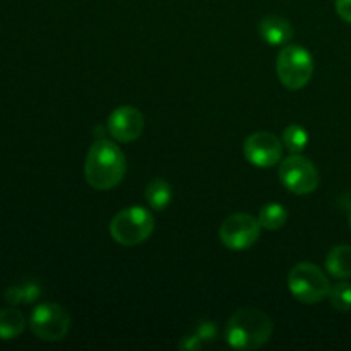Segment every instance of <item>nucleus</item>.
Returning a JSON list of instances; mask_svg holds the SVG:
<instances>
[{
  "mask_svg": "<svg viewBox=\"0 0 351 351\" xmlns=\"http://www.w3.org/2000/svg\"><path fill=\"white\" fill-rule=\"evenodd\" d=\"M125 154L112 141L103 137L89 147L84 175L88 184L96 191L115 189L125 177Z\"/></svg>",
  "mask_w": 351,
  "mask_h": 351,
  "instance_id": "nucleus-1",
  "label": "nucleus"
},
{
  "mask_svg": "<svg viewBox=\"0 0 351 351\" xmlns=\"http://www.w3.org/2000/svg\"><path fill=\"white\" fill-rule=\"evenodd\" d=\"M273 335V321L259 308H239L226 324L225 338L235 350H257Z\"/></svg>",
  "mask_w": 351,
  "mask_h": 351,
  "instance_id": "nucleus-2",
  "label": "nucleus"
},
{
  "mask_svg": "<svg viewBox=\"0 0 351 351\" xmlns=\"http://www.w3.org/2000/svg\"><path fill=\"white\" fill-rule=\"evenodd\" d=\"M288 288L302 304H319L329 298L332 287L321 267L312 263H300L288 273Z\"/></svg>",
  "mask_w": 351,
  "mask_h": 351,
  "instance_id": "nucleus-3",
  "label": "nucleus"
},
{
  "mask_svg": "<svg viewBox=\"0 0 351 351\" xmlns=\"http://www.w3.org/2000/svg\"><path fill=\"white\" fill-rule=\"evenodd\" d=\"M154 230V218L149 211L139 206L117 213L110 223V235L117 243L134 247L151 237Z\"/></svg>",
  "mask_w": 351,
  "mask_h": 351,
  "instance_id": "nucleus-4",
  "label": "nucleus"
},
{
  "mask_svg": "<svg viewBox=\"0 0 351 351\" xmlns=\"http://www.w3.org/2000/svg\"><path fill=\"white\" fill-rule=\"evenodd\" d=\"M276 71L285 88L298 91L311 82L314 74V58L304 47L287 45L278 55Z\"/></svg>",
  "mask_w": 351,
  "mask_h": 351,
  "instance_id": "nucleus-5",
  "label": "nucleus"
},
{
  "mask_svg": "<svg viewBox=\"0 0 351 351\" xmlns=\"http://www.w3.org/2000/svg\"><path fill=\"white\" fill-rule=\"evenodd\" d=\"M29 328L43 341H60L71 331V315L58 304H41L31 314Z\"/></svg>",
  "mask_w": 351,
  "mask_h": 351,
  "instance_id": "nucleus-6",
  "label": "nucleus"
},
{
  "mask_svg": "<svg viewBox=\"0 0 351 351\" xmlns=\"http://www.w3.org/2000/svg\"><path fill=\"white\" fill-rule=\"evenodd\" d=\"M280 180L290 192L307 195L319 185V171L308 158L291 154L280 163Z\"/></svg>",
  "mask_w": 351,
  "mask_h": 351,
  "instance_id": "nucleus-7",
  "label": "nucleus"
},
{
  "mask_svg": "<svg viewBox=\"0 0 351 351\" xmlns=\"http://www.w3.org/2000/svg\"><path fill=\"white\" fill-rule=\"evenodd\" d=\"M259 218H254L249 213H235L223 221L219 228V239L223 245L232 250H245L259 240L261 235Z\"/></svg>",
  "mask_w": 351,
  "mask_h": 351,
  "instance_id": "nucleus-8",
  "label": "nucleus"
},
{
  "mask_svg": "<svg viewBox=\"0 0 351 351\" xmlns=\"http://www.w3.org/2000/svg\"><path fill=\"white\" fill-rule=\"evenodd\" d=\"M283 143L274 134L261 130L250 134L243 143V154L254 167L271 168L283 158Z\"/></svg>",
  "mask_w": 351,
  "mask_h": 351,
  "instance_id": "nucleus-9",
  "label": "nucleus"
},
{
  "mask_svg": "<svg viewBox=\"0 0 351 351\" xmlns=\"http://www.w3.org/2000/svg\"><path fill=\"white\" fill-rule=\"evenodd\" d=\"M106 130L119 143H132L144 130V117L134 106H120L108 117Z\"/></svg>",
  "mask_w": 351,
  "mask_h": 351,
  "instance_id": "nucleus-10",
  "label": "nucleus"
},
{
  "mask_svg": "<svg viewBox=\"0 0 351 351\" xmlns=\"http://www.w3.org/2000/svg\"><path fill=\"white\" fill-rule=\"evenodd\" d=\"M259 34L266 43L280 47V45H287L293 38V27L285 17L267 16L261 21Z\"/></svg>",
  "mask_w": 351,
  "mask_h": 351,
  "instance_id": "nucleus-11",
  "label": "nucleus"
},
{
  "mask_svg": "<svg viewBox=\"0 0 351 351\" xmlns=\"http://www.w3.org/2000/svg\"><path fill=\"white\" fill-rule=\"evenodd\" d=\"M326 269L336 280L351 278V247L338 245L329 252L326 259Z\"/></svg>",
  "mask_w": 351,
  "mask_h": 351,
  "instance_id": "nucleus-12",
  "label": "nucleus"
},
{
  "mask_svg": "<svg viewBox=\"0 0 351 351\" xmlns=\"http://www.w3.org/2000/svg\"><path fill=\"white\" fill-rule=\"evenodd\" d=\"M144 195H146L147 204L154 211H163V209H167L170 206L171 199H173V189L163 178H154V180H151L147 184Z\"/></svg>",
  "mask_w": 351,
  "mask_h": 351,
  "instance_id": "nucleus-13",
  "label": "nucleus"
},
{
  "mask_svg": "<svg viewBox=\"0 0 351 351\" xmlns=\"http://www.w3.org/2000/svg\"><path fill=\"white\" fill-rule=\"evenodd\" d=\"M26 329V317L21 311L10 307L0 311V339H14Z\"/></svg>",
  "mask_w": 351,
  "mask_h": 351,
  "instance_id": "nucleus-14",
  "label": "nucleus"
},
{
  "mask_svg": "<svg viewBox=\"0 0 351 351\" xmlns=\"http://www.w3.org/2000/svg\"><path fill=\"white\" fill-rule=\"evenodd\" d=\"M41 288L40 285L27 281L24 285H14L9 287L3 293V300L10 305H19V304H33L40 298Z\"/></svg>",
  "mask_w": 351,
  "mask_h": 351,
  "instance_id": "nucleus-15",
  "label": "nucleus"
},
{
  "mask_svg": "<svg viewBox=\"0 0 351 351\" xmlns=\"http://www.w3.org/2000/svg\"><path fill=\"white\" fill-rule=\"evenodd\" d=\"M287 219H288L287 208H283L281 204H276V202L266 204L259 213L261 226L266 230H271V232H273V230L283 228Z\"/></svg>",
  "mask_w": 351,
  "mask_h": 351,
  "instance_id": "nucleus-16",
  "label": "nucleus"
},
{
  "mask_svg": "<svg viewBox=\"0 0 351 351\" xmlns=\"http://www.w3.org/2000/svg\"><path fill=\"white\" fill-rule=\"evenodd\" d=\"M308 134L302 125H288L283 130V146L291 154H300L307 147Z\"/></svg>",
  "mask_w": 351,
  "mask_h": 351,
  "instance_id": "nucleus-17",
  "label": "nucleus"
},
{
  "mask_svg": "<svg viewBox=\"0 0 351 351\" xmlns=\"http://www.w3.org/2000/svg\"><path fill=\"white\" fill-rule=\"evenodd\" d=\"M331 305L338 312H351V283H338L329 293Z\"/></svg>",
  "mask_w": 351,
  "mask_h": 351,
  "instance_id": "nucleus-18",
  "label": "nucleus"
},
{
  "mask_svg": "<svg viewBox=\"0 0 351 351\" xmlns=\"http://www.w3.org/2000/svg\"><path fill=\"white\" fill-rule=\"evenodd\" d=\"M195 335H197L202 341H213V339L218 336V326L211 321H202L201 324H199Z\"/></svg>",
  "mask_w": 351,
  "mask_h": 351,
  "instance_id": "nucleus-19",
  "label": "nucleus"
},
{
  "mask_svg": "<svg viewBox=\"0 0 351 351\" xmlns=\"http://www.w3.org/2000/svg\"><path fill=\"white\" fill-rule=\"evenodd\" d=\"M202 345H204V341H202L197 335H187L182 338L180 343H178V348L185 351H194L201 348Z\"/></svg>",
  "mask_w": 351,
  "mask_h": 351,
  "instance_id": "nucleus-20",
  "label": "nucleus"
},
{
  "mask_svg": "<svg viewBox=\"0 0 351 351\" xmlns=\"http://www.w3.org/2000/svg\"><path fill=\"white\" fill-rule=\"evenodd\" d=\"M336 12L343 21L351 24V0H336Z\"/></svg>",
  "mask_w": 351,
  "mask_h": 351,
  "instance_id": "nucleus-21",
  "label": "nucleus"
},
{
  "mask_svg": "<svg viewBox=\"0 0 351 351\" xmlns=\"http://www.w3.org/2000/svg\"><path fill=\"white\" fill-rule=\"evenodd\" d=\"M350 228H351V215H350Z\"/></svg>",
  "mask_w": 351,
  "mask_h": 351,
  "instance_id": "nucleus-22",
  "label": "nucleus"
}]
</instances>
